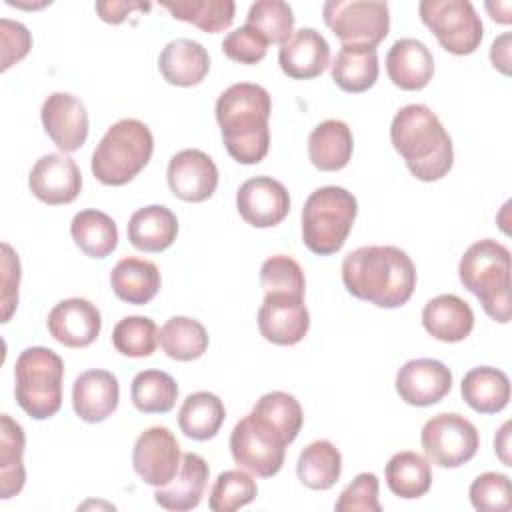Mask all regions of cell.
<instances>
[{
	"label": "cell",
	"instance_id": "cell-1",
	"mask_svg": "<svg viewBox=\"0 0 512 512\" xmlns=\"http://www.w3.org/2000/svg\"><path fill=\"white\" fill-rule=\"evenodd\" d=\"M342 282L358 300L378 308H398L416 288V268L396 246H360L344 258Z\"/></svg>",
	"mask_w": 512,
	"mask_h": 512
},
{
	"label": "cell",
	"instance_id": "cell-2",
	"mask_svg": "<svg viewBox=\"0 0 512 512\" xmlns=\"http://www.w3.org/2000/svg\"><path fill=\"white\" fill-rule=\"evenodd\" d=\"M270 94L252 82L226 88L216 100V120L228 154L240 164H258L270 148Z\"/></svg>",
	"mask_w": 512,
	"mask_h": 512
},
{
	"label": "cell",
	"instance_id": "cell-3",
	"mask_svg": "<svg viewBox=\"0 0 512 512\" xmlns=\"http://www.w3.org/2000/svg\"><path fill=\"white\" fill-rule=\"evenodd\" d=\"M390 140L410 174L422 182L440 180L454 164L452 138L426 104L400 108L390 124Z\"/></svg>",
	"mask_w": 512,
	"mask_h": 512
},
{
	"label": "cell",
	"instance_id": "cell-4",
	"mask_svg": "<svg viewBox=\"0 0 512 512\" xmlns=\"http://www.w3.org/2000/svg\"><path fill=\"white\" fill-rule=\"evenodd\" d=\"M458 276L492 320L510 322V250L504 244L492 238L474 242L460 258Z\"/></svg>",
	"mask_w": 512,
	"mask_h": 512
},
{
	"label": "cell",
	"instance_id": "cell-5",
	"mask_svg": "<svg viewBox=\"0 0 512 512\" xmlns=\"http://www.w3.org/2000/svg\"><path fill=\"white\" fill-rule=\"evenodd\" d=\"M154 138L150 128L136 118L112 124L92 152V174L106 186H124L150 162Z\"/></svg>",
	"mask_w": 512,
	"mask_h": 512
},
{
	"label": "cell",
	"instance_id": "cell-6",
	"mask_svg": "<svg viewBox=\"0 0 512 512\" xmlns=\"http://www.w3.org/2000/svg\"><path fill=\"white\" fill-rule=\"evenodd\" d=\"M358 214V202L352 192L340 186H322L314 190L302 208V242L304 246L318 254H336Z\"/></svg>",
	"mask_w": 512,
	"mask_h": 512
},
{
	"label": "cell",
	"instance_id": "cell-7",
	"mask_svg": "<svg viewBox=\"0 0 512 512\" xmlns=\"http://www.w3.org/2000/svg\"><path fill=\"white\" fill-rule=\"evenodd\" d=\"M14 394L18 406L34 420L52 418L62 406V358L44 346L20 352L14 364Z\"/></svg>",
	"mask_w": 512,
	"mask_h": 512
},
{
	"label": "cell",
	"instance_id": "cell-8",
	"mask_svg": "<svg viewBox=\"0 0 512 512\" xmlns=\"http://www.w3.org/2000/svg\"><path fill=\"white\" fill-rule=\"evenodd\" d=\"M286 446V438L254 412L238 420L230 434L234 462L260 478H270L280 472Z\"/></svg>",
	"mask_w": 512,
	"mask_h": 512
},
{
	"label": "cell",
	"instance_id": "cell-9",
	"mask_svg": "<svg viewBox=\"0 0 512 512\" xmlns=\"http://www.w3.org/2000/svg\"><path fill=\"white\" fill-rule=\"evenodd\" d=\"M322 16L342 46L376 48L390 30V10L382 0H328Z\"/></svg>",
	"mask_w": 512,
	"mask_h": 512
},
{
	"label": "cell",
	"instance_id": "cell-10",
	"mask_svg": "<svg viewBox=\"0 0 512 512\" xmlns=\"http://www.w3.org/2000/svg\"><path fill=\"white\" fill-rule=\"evenodd\" d=\"M418 12L446 52L466 56L480 46L484 28L472 2L422 0L418 4Z\"/></svg>",
	"mask_w": 512,
	"mask_h": 512
},
{
	"label": "cell",
	"instance_id": "cell-11",
	"mask_svg": "<svg viewBox=\"0 0 512 512\" xmlns=\"http://www.w3.org/2000/svg\"><path fill=\"white\" fill-rule=\"evenodd\" d=\"M426 458L440 468H458L470 462L480 446L476 426L456 412L432 416L420 434Z\"/></svg>",
	"mask_w": 512,
	"mask_h": 512
},
{
	"label": "cell",
	"instance_id": "cell-12",
	"mask_svg": "<svg viewBox=\"0 0 512 512\" xmlns=\"http://www.w3.org/2000/svg\"><path fill=\"white\" fill-rule=\"evenodd\" d=\"M180 462V444L166 426H152L134 442L132 466L150 486L160 488L170 484L180 470Z\"/></svg>",
	"mask_w": 512,
	"mask_h": 512
},
{
	"label": "cell",
	"instance_id": "cell-13",
	"mask_svg": "<svg viewBox=\"0 0 512 512\" xmlns=\"http://www.w3.org/2000/svg\"><path fill=\"white\" fill-rule=\"evenodd\" d=\"M310 328V314L304 296L288 292H268L258 310L260 334L276 346L298 344Z\"/></svg>",
	"mask_w": 512,
	"mask_h": 512
},
{
	"label": "cell",
	"instance_id": "cell-14",
	"mask_svg": "<svg viewBox=\"0 0 512 512\" xmlns=\"http://www.w3.org/2000/svg\"><path fill=\"white\" fill-rule=\"evenodd\" d=\"M28 186L30 192L44 204H70L82 190V174L70 156L60 152L44 154L32 166Z\"/></svg>",
	"mask_w": 512,
	"mask_h": 512
},
{
	"label": "cell",
	"instance_id": "cell-15",
	"mask_svg": "<svg viewBox=\"0 0 512 512\" xmlns=\"http://www.w3.org/2000/svg\"><path fill=\"white\" fill-rule=\"evenodd\" d=\"M236 208L246 224L272 228L288 216L290 196L282 182L270 176H256L238 188Z\"/></svg>",
	"mask_w": 512,
	"mask_h": 512
},
{
	"label": "cell",
	"instance_id": "cell-16",
	"mask_svg": "<svg viewBox=\"0 0 512 512\" xmlns=\"http://www.w3.org/2000/svg\"><path fill=\"white\" fill-rule=\"evenodd\" d=\"M166 178L176 198L184 202H204L216 192L218 168L206 152L186 148L170 158Z\"/></svg>",
	"mask_w": 512,
	"mask_h": 512
},
{
	"label": "cell",
	"instance_id": "cell-17",
	"mask_svg": "<svg viewBox=\"0 0 512 512\" xmlns=\"http://www.w3.org/2000/svg\"><path fill=\"white\" fill-rule=\"evenodd\" d=\"M42 126L62 154L76 152L88 138L86 106L68 92L50 94L40 110Z\"/></svg>",
	"mask_w": 512,
	"mask_h": 512
},
{
	"label": "cell",
	"instance_id": "cell-18",
	"mask_svg": "<svg viewBox=\"0 0 512 512\" xmlns=\"http://www.w3.org/2000/svg\"><path fill=\"white\" fill-rule=\"evenodd\" d=\"M452 388V372L440 360L416 358L396 374V392L410 406H432Z\"/></svg>",
	"mask_w": 512,
	"mask_h": 512
},
{
	"label": "cell",
	"instance_id": "cell-19",
	"mask_svg": "<svg viewBox=\"0 0 512 512\" xmlns=\"http://www.w3.org/2000/svg\"><path fill=\"white\" fill-rule=\"evenodd\" d=\"M50 336L68 348L90 346L102 328L100 310L84 298H68L58 302L46 320Z\"/></svg>",
	"mask_w": 512,
	"mask_h": 512
},
{
	"label": "cell",
	"instance_id": "cell-20",
	"mask_svg": "<svg viewBox=\"0 0 512 512\" xmlns=\"http://www.w3.org/2000/svg\"><path fill=\"white\" fill-rule=\"evenodd\" d=\"M118 400V378L108 370H86L74 380L72 406L76 416L88 424H98L112 416Z\"/></svg>",
	"mask_w": 512,
	"mask_h": 512
},
{
	"label": "cell",
	"instance_id": "cell-21",
	"mask_svg": "<svg viewBox=\"0 0 512 512\" xmlns=\"http://www.w3.org/2000/svg\"><path fill=\"white\" fill-rule=\"evenodd\" d=\"M278 64L288 78H316L330 64V46L314 28H300L292 32L284 44H280Z\"/></svg>",
	"mask_w": 512,
	"mask_h": 512
},
{
	"label": "cell",
	"instance_id": "cell-22",
	"mask_svg": "<svg viewBox=\"0 0 512 512\" xmlns=\"http://www.w3.org/2000/svg\"><path fill=\"white\" fill-rule=\"evenodd\" d=\"M386 72L400 90H422L434 74L432 52L416 38H400L386 54Z\"/></svg>",
	"mask_w": 512,
	"mask_h": 512
},
{
	"label": "cell",
	"instance_id": "cell-23",
	"mask_svg": "<svg viewBox=\"0 0 512 512\" xmlns=\"http://www.w3.org/2000/svg\"><path fill=\"white\" fill-rule=\"evenodd\" d=\"M210 468L206 460L194 452L182 456L180 470L174 480L166 486H160L154 492V500L160 508L170 512H186L200 504L206 484H208Z\"/></svg>",
	"mask_w": 512,
	"mask_h": 512
},
{
	"label": "cell",
	"instance_id": "cell-24",
	"mask_svg": "<svg viewBox=\"0 0 512 512\" xmlns=\"http://www.w3.org/2000/svg\"><path fill=\"white\" fill-rule=\"evenodd\" d=\"M158 70L172 86H196L210 70V56L202 44L188 38H178L162 48Z\"/></svg>",
	"mask_w": 512,
	"mask_h": 512
},
{
	"label": "cell",
	"instance_id": "cell-25",
	"mask_svg": "<svg viewBox=\"0 0 512 512\" xmlns=\"http://www.w3.org/2000/svg\"><path fill=\"white\" fill-rule=\"evenodd\" d=\"M426 332L440 342H462L474 328V312L456 294H440L426 302L422 310Z\"/></svg>",
	"mask_w": 512,
	"mask_h": 512
},
{
	"label": "cell",
	"instance_id": "cell-26",
	"mask_svg": "<svg viewBox=\"0 0 512 512\" xmlns=\"http://www.w3.org/2000/svg\"><path fill=\"white\" fill-rule=\"evenodd\" d=\"M178 234L176 214L160 204L136 210L128 220V240L142 252H162L170 248Z\"/></svg>",
	"mask_w": 512,
	"mask_h": 512
},
{
	"label": "cell",
	"instance_id": "cell-27",
	"mask_svg": "<svg viewBox=\"0 0 512 512\" xmlns=\"http://www.w3.org/2000/svg\"><path fill=\"white\" fill-rule=\"evenodd\" d=\"M112 292L128 304H148L160 290V270L154 262L126 256L110 272Z\"/></svg>",
	"mask_w": 512,
	"mask_h": 512
},
{
	"label": "cell",
	"instance_id": "cell-28",
	"mask_svg": "<svg viewBox=\"0 0 512 512\" xmlns=\"http://www.w3.org/2000/svg\"><path fill=\"white\" fill-rule=\"evenodd\" d=\"M354 150L352 130L342 120H324L308 136V158L322 172L342 170Z\"/></svg>",
	"mask_w": 512,
	"mask_h": 512
},
{
	"label": "cell",
	"instance_id": "cell-29",
	"mask_svg": "<svg viewBox=\"0 0 512 512\" xmlns=\"http://www.w3.org/2000/svg\"><path fill=\"white\" fill-rule=\"evenodd\" d=\"M460 392L464 402L478 414H496L508 406L510 380L492 366H478L464 374Z\"/></svg>",
	"mask_w": 512,
	"mask_h": 512
},
{
	"label": "cell",
	"instance_id": "cell-30",
	"mask_svg": "<svg viewBox=\"0 0 512 512\" xmlns=\"http://www.w3.org/2000/svg\"><path fill=\"white\" fill-rule=\"evenodd\" d=\"M332 80L350 94H360L372 88L378 80L376 48L344 44L332 62Z\"/></svg>",
	"mask_w": 512,
	"mask_h": 512
},
{
	"label": "cell",
	"instance_id": "cell-31",
	"mask_svg": "<svg viewBox=\"0 0 512 512\" xmlns=\"http://www.w3.org/2000/svg\"><path fill=\"white\" fill-rule=\"evenodd\" d=\"M24 430L8 414L0 416V498L8 500L22 492L26 482L24 470Z\"/></svg>",
	"mask_w": 512,
	"mask_h": 512
},
{
	"label": "cell",
	"instance_id": "cell-32",
	"mask_svg": "<svg viewBox=\"0 0 512 512\" xmlns=\"http://www.w3.org/2000/svg\"><path fill=\"white\" fill-rule=\"evenodd\" d=\"M226 418L224 402L212 392L188 394L178 410V426L184 436L204 442L214 438Z\"/></svg>",
	"mask_w": 512,
	"mask_h": 512
},
{
	"label": "cell",
	"instance_id": "cell-33",
	"mask_svg": "<svg viewBox=\"0 0 512 512\" xmlns=\"http://www.w3.org/2000/svg\"><path fill=\"white\" fill-rule=\"evenodd\" d=\"M296 474L306 488L328 490L342 474V454L330 440L310 442L298 456Z\"/></svg>",
	"mask_w": 512,
	"mask_h": 512
},
{
	"label": "cell",
	"instance_id": "cell-34",
	"mask_svg": "<svg viewBox=\"0 0 512 512\" xmlns=\"http://www.w3.org/2000/svg\"><path fill=\"white\" fill-rule=\"evenodd\" d=\"M384 474L390 492L404 500L420 498L432 486V470L428 460L412 450L396 452L388 460Z\"/></svg>",
	"mask_w": 512,
	"mask_h": 512
},
{
	"label": "cell",
	"instance_id": "cell-35",
	"mask_svg": "<svg viewBox=\"0 0 512 512\" xmlns=\"http://www.w3.org/2000/svg\"><path fill=\"white\" fill-rule=\"evenodd\" d=\"M76 246L90 258H106L118 246L116 222L100 210H82L70 222Z\"/></svg>",
	"mask_w": 512,
	"mask_h": 512
},
{
	"label": "cell",
	"instance_id": "cell-36",
	"mask_svg": "<svg viewBox=\"0 0 512 512\" xmlns=\"http://www.w3.org/2000/svg\"><path fill=\"white\" fill-rule=\"evenodd\" d=\"M158 342L168 358L178 362H190L200 358L208 350V332L194 318L172 316L160 328Z\"/></svg>",
	"mask_w": 512,
	"mask_h": 512
},
{
	"label": "cell",
	"instance_id": "cell-37",
	"mask_svg": "<svg viewBox=\"0 0 512 512\" xmlns=\"http://www.w3.org/2000/svg\"><path fill=\"white\" fill-rule=\"evenodd\" d=\"M160 6L166 8L172 18L190 22L210 34L226 30L236 12L232 0H164Z\"/></svg>",
	"mask_w": 512,
	"mask_h": 512
},
{
	"label": "cell",
	"instance_id": "cell-38",
	"mask_svg": "<svg viewBox=\"0 0 512 512\" xmlns=\"http://www.w3.org/2000/svg\"><path fill=\"white\" fill-rule=\"evenodd\" d=\"M130 398L136 410L144 414H166L178 398L176 380L162 370H142L134 376Z\"/></svg>",
	"mask_w": 512,
	"mask_h": 512
},
{
	"label": "cell",
	"instance_id": "cell-39",
	"mask_svg": "<svg viewBox=\"0 0 512 512\" xmlns=\"http://www.w3.org/2000/svg\"><path fill=\"white\" fill-rule=\"evenodd\" d=\"M254 414H258L260 418H264L266 422H270L284 438L286 442H294L302 424H304V414H302V406L300 402L282 390H274L268 392L264 396H260L252 408Z\"/></svg>",
	"mask_w": 512,
	"mask_h": 512
},
{
	"label": "cell",
	"instance_id": "cell-40",
	"mask_svg": "<svg viewBox=\"0 0 512 512\" xmlns=\"http://www.w3.org/2000/svg\"><path fill=\"white\" fill-rule=\"evenodd\" d=\"M246 24L268 44H284L294 32V14L282 0H258L250 6Z\"/></svg>",
	"mask_w": 512,
	"mask_h": 512
},
{
	"label": "cell",
	"instance_id": "cell-41",
	"mask_svg": "<svg viewBox=\"0 0 512 512\" xmlns=\"http://www.w3.org/2000/svg\"><path fill=\"white\" fill-rule=\"evenodd\" d=\"M158 328L146 316H126L116 322L112 330L114 348L130 358H144L154 354L158 346Z\"/></svg>",
	"mask_w": 512,
	"mask_h": 512
},
{
	"label": "cell",
	"instance_id": "cell-42",
	"mask_svg": "<svg viewBox=\"0 0 512 512\" xmlns=\"http://www.w3.org/2000/svg\"><path fill=\"white\" fill-rule=\"evenodd\" d=\"M256 494H258L256 480L248 472L224 470L222 474H218L210 490L208 506L214 512H234L250 504L256 498Z\"/></svg>",
	"mask_w": 512,
	"mask_h": 512
},
{
	"label": "cell",
	"instance_id": "cell-43",
	"mask_svg": "<svg viewBox=\"0 0 512 512\" xmlns=\"http://www.w3.org/2000/svg\"><path fill=\"white\" fill-rule=\"evenodd\" d=\"M260 284L264 288V294L268 292H288L304 296L306 280L300 264L284 254L270 256L264 260L260 268Z\"/></svg>",
	"mask_w": 512,
	"mask_h": 512
},
{
	"label": "cell",
	"instance_id": "cell-44",
	"mask_svg": "<svg viewBox=\"0 0 512 512\" xmlns=\"http://www.w3.org/2000/svg\"><path fill=\"white\" fill-rule=\"evenodd\" d=\"M470 502L480 512H508L512 506L510 480L500 472H484L470 484Z\"/></svg>",
	"mask_w": 512,
	"mask_h": 512
},
{
	"label": "cell",
	"instance_id": "cell-45",
	"mask_svg": "<svg viewBox=\"0 0 512 512\" xmlns=\"http://www.w3.org/2000/svg\"><path fill=\"white\" fill-rule=\"evenodd\" d=\"M378 490L380 484L376 474L362 472L342 490L334 508L336 512H380Z\"/></svg>",
	"mask_w": 512,
	"mask_h": 512
},
{
	"label": "cell",
	"instance_id": "cell-46",
	"mask_svg": "<svg viewBox=\"0 0 512 512\" xmlns=\"http://www.w3.org/2000/svg\"><path fill=\"white\" fill-rule=\"evenodd\" d=\"M268 50V42L248 24L232 30L224 40H222V52L240 64H258L264 60Z\"/></svg>",
	"mask_w": 512,
	"mask_h": 512
},
{
	"label": "cell",
	"instance_id": "cell-47",
	"mask_svg": "<svg viewBox=\"0 0 512 512\" xmlns=\"http://www.w3.org/2000/svg\"><path fill=\"white\" fill-rule=\"evenodd\" d=\"M0 36H2V72H4L30 52L32 36L24 24L12 22L8 18L0 20Z\"/></svg>",
	"mask_w": 512,
	"mask_h": 512
},
{
	"label": "cell",
	"instance_id": "cell-48",
	"mask_svg": "<svg viewBox=\"0 0 512 512\" xmlns=\"http://www.w3.org/2000/svg\"><path fill=\"white\" fill-rule=\"evenodd\" d=\"M20 286V260L18 254L4 242L2 244V322L12 318L18 306Z\"/></svg>",
	"mask_w": 512,
	"mask_h": 512
},
{
	"label": "cell",
	"instance_id": "cell-49",
	"mask_svg": "<svg viewBox=\"0 0 512 512\" xmlns=\"http://www.w3.org/2000/svg\"><path fill=\"white\" fill-rule=\"evenodd\" d=\"M98 16L108 24H120L130 16L134 10L146 12L150 10L148 2H126V0H112V2H96L94 4Z\"/></svg>",
	"mask_w": 512,
	"mask_h": 512
},
{
	"label": "cell",
	"instance_id": "cell-50",
	"mask_svg": "<svg viewBox=\"0 0 512 512\" xmlns=\"http://www.w3.org/2000/svg\"><path fill=\"white\" fill-rule=\"evenodd\" d=\"M490 60L494 64V68H498L502 74H510V34H502L492 42L490 48Z\"/></svg>",
	"mask_w": 512,
	"mask_h": 512
},
{
	"label": "cell",
	"instance_id": "cell-51",
	"mask_svg": "<svg viewBox=\"0 0 512 512\" xmlns=\"http://www.w3.org/2000/svg\"><path fill=\"white\" fill-rule=\"evenodd\" d=\"M510 422H506L500 430H498V436H496V440H494V448H496V454L500 456V460L506 464V466H510V456H508V448H510Z\"/></svg>",
	"mask_w": 512,
	"mask_h": 512
},
{
	"label": "cell",
	"instance_id": "cell-52",
	"mask_svg": "<svg viewBox=\"0 0 512 512\" xmlns=\"http://www.w3.org/2000/svg\"><path fill=\"white\" fill-rule=\"evenodd\" d=\"M486 10L490 12V18L500 24H510V4L508 2H486Z\"/></svg>",
	"mask_w": 512,
	"mask_h": 512
}]
</instances>
